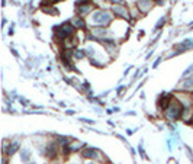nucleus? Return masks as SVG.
I'll return each instance as SVG.
<instances>
[{
  "label": "nucleus",
  "mask_w": 193,
  "mask_h": 164,
  "mask_svg": "<svg viewBox=\"0 0 193 164\" xmlns=\"http://www.w3.org/2000/svg\"><path fill=\"white\" fill-rule=\"evenodd\" d=\"M112 21V15L106 10H98L94 12L93 16H91V22L96 23V26H108Z\"/></svg>",
  "instance_id": "nucleus-1"
},
{
  "label": "nucleus",
  "mask_w": 193,
  "mask_h": 164,
  "mask_svg": "<svg viewBox=\"0 0 193 164\" xmlns=\"http://www.w3.org/2000/svg\"><path fill=\"white\" fill-rule=\"evenodd\" d=\"M181 113H183V109H181V106H180L177 102H174V103L171 102L170 106H168L167 110H166V115H167L168 119H177V118L181 116Z\"/></svg>",
  "instance_id": "nucleus-2"
},
{
  "label": "nucleus",
  "mask_w": 193,
  "mask_h": 164,
  "mask_svg": "<svg viewBox=\"0 0 193 164\" xmlns=\"http://www.w3.org/2000/svg\"><path fill=\"white\" fill-rule=\"evenodd\" d=\"M73 35V26L70 23H64L60 29H58V38L60 39H65L68 37Z\"/></svg>",
  "instance_id": "nucleus-3"
},
{
  "label": "nucleus",
  "mask_w": 193,
  "mask_h": 164,
  "mask_svg": "<svg viewBox=\"0 0 193 164\" xmlns=\"http://www.w3.org/2000/svg\"><path fill=\"white\" fill-rule=\"evenodd\" d=\"M138 9L141 13H147L152 8V0H138Z\"/></svg>",
  "instance_id": "nucleus-4"
},
{
  "label": "nucleus",
  "mask_w": 193,
  "mask_h": 164,
  "mask_svg": "<svg viewBox=\"0 0 193 164\" xmlns=\"http://www.w3.org/2000/svg\"><path fill=\"white\" fill-rule=\"evenodd\" d=\"M113 12H115L116 16H121V18H124V19H128V18H129V13H128V10H126L125 6L116 5V6L113 8Z\"/></svg>",
  "instance_id": "nucleus-5"
},
{
  "label": "nucleus",
  "mask_w": 193,
  "mask_h": 164,
  "mask_svg": "<svg viewBox=\"0 0 193 164\" xmlns=\"http://www.w3.org/2000/svg\"><path fill=\"white\" fill-rule=\"evenodd\" d=\"M45 151H47V155H48V157H54V155L57 154V151H58V150H57V145L52 142V144H49V145L47 147V150H45Z\"/></svg>",
  "instance_id": "nucleus-6"
},
{
  "label": "nucleus",
  "mask_w": 193,
  "mask_h": 164,
  "mask_svg": "<svg viewBox=\"0 0 193 164\" xmlns=\"http://www.w3.org/2000/svg\"><path fill=\"white\" fill-rule=\"evenodd\" d=\"M170 103H171V100H170V97H168V96L161 97V99H160V102H158L160 107H163V109H167V107L170 106Z\"/></svg>",
  "instance_id": "nucleus-7"
},
{
  "label": "nucleus",
  "mask_w": 193,
  "mask_h": 164,
  "mask_svg": "<svg viewBox=\"0 0 193 164\" xmlns=\"http://www.w3.org/2000/svg\"><path fill=\"white\" fill-rule=\"evenodd\" d=\"M90 10H91V5H89V3L81 5V6L78 8V13H80V15H86V13L90 12Z\"/></svg>",
  "instance_id": "nucleus-8"
},
{
  "label": "nucleus",
  "mask_w": 193,
  "mask_h": 164,
  "mask_svg": "<svg viewBox=\"0 0 193 164\" xmlns=\"http://www.w3.org/2000/svg\"><path fill=\"white\" fill-rule=\"evenodd\" d=\"M83 157H86V158H94V157H96V151L91 150V148L84 150V151H83Z\"/></svg>",
  "instance_id": "nucleus-9"
},
{
  "label": "nucleus",
  "mask_w": 193,
  "mask_h": 164,
  "mask_svg": "<svg viewBox=\"0 0 193 164\" xmlns=\"http://www.w3.org/2000/svg\"><path fill=\"white\" fill-rule=\"evenodd\" d=\"M71 23H73L76 28H84V21H83V19H80V18H76Z\"/></svg>",
  "instance_id": "nucleus-10"
},
{
  "label": "nucleus",
  "mask_w": 193,
  "mask_h": 164,
  "mask_svg": "<svg viewBox=\"0 0 193 164\" xmlns=\"http://www.w3.org/2000/svg\"><path fill=\"white\" fill-rule=\"evenodd\" d=\"M183 89L184 90H192L193 89V79H189L183 83Z\"/></svg>",
  "instance_id": "nucleus-11"
},
{
  "label": "nucleus",
  "mask_w": 193,
  "mask_h": 164,
  "mask_svg": "<svg viewBox=\"0 0 193 164\" xmlns=\"http://www.w3.org/2000/svg\"><path fill=\"white\" fill-rule=\"evenodd\" d=\"M18 148H19V144H18V142H13V144L9 147V150H8V154H13V152H15Z\"/></svg>",
  "instance_id": "nucleus-12"
},
{
  "label": "nucleus",
  "mask_w": 193,
  "mask_h": 164,
  "mask_svg": "<svg viewBox=\"0 0 193 164\" xmlns=\"http://www.w3.org/2000/svg\"><path fill=\"white\" fill-rule=\"evenodd\" d=\"M83 55H84V52H83L81 50H77V51H76V57H77V58H83Z\"/></svg>",
  "instance_id": "nucleus-13"
},
{
  "label": "nucleus",
  "mask_w": 193,
  "mask_h": 164,
  "mask_svg": "<svg viewBox=\"0 0 193 164\" xmlns=\"http://www.w3.org/2000/svg\"><path fill=\"white\" fill-rule=\"evenodd\" d=\"M111 2H112V3H116V5H121L124 0H111Z\"/></svg>",
  "instance_id": "nucleus-14"
}]
</instances>
